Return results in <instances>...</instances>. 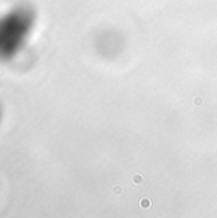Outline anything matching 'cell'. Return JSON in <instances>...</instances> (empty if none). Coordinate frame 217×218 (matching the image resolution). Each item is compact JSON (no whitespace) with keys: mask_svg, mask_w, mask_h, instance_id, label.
<instances>
[{"mask_svg":"<svg viewBox=\"0 0 217 218\" xmlns=\"http://www.w3.org/2000/svg\"><path fill=\"white\" fill-rule=\"evenodd\" d=\"M36 23L28 4H17L0 14V63L13 60L24 49Z\"/></svg>","mask_w":217,"mask_h":218,"instance_id":"1","label":"cell"},{"mask_svg":"<svg viewBox=\"0 0 217 218\" xmlns=\"http://www.w3.org/2000/svg\"><path fill=\"white\" fill-rule=\"evenodd\" d=\"M0 119H1V107H0Z\"/></svg>","mask_w":217,"mask_h":218,"instance_id":"2","label":"cell"}]
</instances>
